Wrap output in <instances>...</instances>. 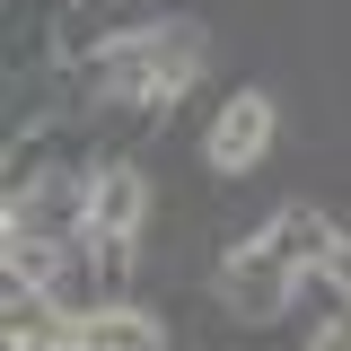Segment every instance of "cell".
I'll return each instance as SVG.
<instances>
[{"label": "cell", "instance_id": "52a82bcc", "mask_svg": "<svg viewBox=\"0 0 351 351\" xmlns=\"http://www.w3.org/2000/svg\"><path fill=\"white\" fill-rule=\"evenodd\" d=\"M71 351H167V325L149 307L114 299V307H97V316H80V343Z\"/></svg>", "mask_w": 351, "mask_h": 351}, {"label": "cell", "instance_id": "5b68a950", "mask_svg": "<svg viewBox=\"0 0 351 351\" xmlns=\"http://www.w3.org/2000/svg\"><path fill=\"white\" fill-rule=\"evenodd\" d=\"M0 343H9V351H71V343H80V316L53 299V290H9Z\"/></svg>", "mask_w": 351, "mask_h": 351}, {"label": "cell", "instance_id": "8992f818", "mask_svg": "<svg viewBox=\"0 0 351 351\" xmlns=\"http://www.w3.org/2000/svg\"><path fill=\"white\" fill-rule=\"evenodd\" d=\"M334 237H343V228L316 211V202H281V211H272V228H263V246H272L281 263H299V272H325Z\"/></svg>", "mask_w": 351, "mask_h": 351}, {"label": "cell", "instance_id": "7a4b0ae2", "mask_svg": "<svg viewBox=\"0 0 351 351\" xmlns=\"http://www.w3.org/2000/svg\"><path fill=\"white\" fill-rule=\"evenodd\" d=\"M219 299H228V316H246V325H272V316H290V299H299V263H281L272 246H237V255L219 263Z\"/></svg>", "mask_w": 351, "mask_h": 351}, {"label": "cell", "instance_id": "ba28073f", "mask_svg": "<svg viewBox=\"0 0 351 351\" xmlns=\"http://www.w3.org/2000/svg\"><path fill=\"white\" fill-rule=\"evenodd\" d=\"M325 281H334V290L351 299V237H334V255H325Z\"/></svg>", "mask_w": 351, "mask_h": 351}, {"label": "cell", "instance_id": "9c48e42d", "mask_svg": "<svg viewBox=\"0 0 351 351\" xmlns=\"http://www.w3.org/2000/svg\"><path fill=\"white\" fill-rule=\"evenodd\" d=\"M307 351H351V325H325V334H316Z\"/></svg>", "mask_w": 351, "mask_h": 351}, {"label": "cell", "instance_id": "277c9868", "mask_svg": "<svg viewBox=\"0 0 351 351\" xmlns=\"http://www.w3.org/2000/svg\"><path fill=\"white\" fill-rule=\"evenodd\" d=\"M88 237H141L149 219V176L141 167H88Z\"/></svg>", "mask_w": 351, "mask_h": 351}, {"label": "cell", "instance_id": "6da1fadb", "mask_svg": "<svg viewBox=\"0 0 351 351\" xmlns=\"http://www.w3.org/2000/svg\"><path fill=\"white\" fill-rule=\"evenodd\" d=\"M202 62H211V44L202 27H132L114 53H97V97L106 106H167L184 88L202 80Z\"/></svg>", "mask_w": 351, "mask_h": 351}, {"label": "cell", "instance_id": "3957f363", "mask_svg": "<svg viewBox=\"0 0 351 351\" xmlns=\"http://www.w3.org/2000/svg\"><path fill=\"white\" fill-rule=\"evenodd\" d=\"M263 149H272V97L263 88H237L211 114V132H202V167L211 176H246V167H263Z\"/></svg>", "mask_w": 351, "mask_h": 351}]
</instances>
